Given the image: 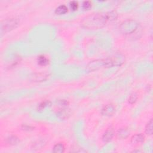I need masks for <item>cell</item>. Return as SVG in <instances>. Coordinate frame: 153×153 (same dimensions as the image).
Here are the masks:
<instances>
[{
    "instance_id": "cell-1",
    "label": "cell",
    "mask_w": 153,
    "mask_h": 153,
    "mask_svg": "<svg viewBox=\"0 0 153 153\" xmlns=\"http://www.w3.org/2000/svg\"><path fill=\"white\" fill-rule=\"evenodd\" d=\"M107 22L105 13H95L84 18L81 21V25L86 29H98L104 27Z\"/></svg>"
},
{
    "instance_id": "cell-2",
    "label": "cell",
    "mask_w": 153,
    "mask_h": 153,
    "mask_svg": "<svg viewBox=\"0 0 153 153\" xmlns=\"http://www.w3.org/2000/svg\"><path fill=\"white\" fill-rule=\"evenodd\" d=\"M139 23L134 19H127L123 21L120 25V31L124 35L134 34L139 28Z\"/></svg>"
},
{
    "instance_id": "cell-3",
    "label": "cell",
    "mask_w": 153,
    "mask_h": 153,
    "mask_svg": "<svg viewBox=\"0 0 153 153\" xmlns=\"http://www.w3.org/2000/svg\"><path fill=\"white\" fill-rule=\"evenodd\" d=\"M105 67H120L125 62V56L121 53H116L105 59Z\"/></svg>"
},
{
    "instance_id": "cell-4",
    "label": "cell",
    "mask_w": 153,
    "mask_h": 153,
    "mask_svg": "<svg viewBox=\"0 0 153 153\" xmlns=\"http://www.w3.org/2000/svg\"><path fill=\"white\" fill-rule=\"evenodd\" d=\"M19 24V20L18 19L13 18L6 19L1 22V31L7 32L15 29Z\"/></svg>"
},
{
    "instance_id": "cell-5",
    "label": "cell",
    "mask_w": 153,
    "mask_h": 153,
    "mask_svg": "<svg viewBox=\"0 0 153 153\" xmlns=\"http://www.w3.org/2000/svg\"><path fill=\"white\" fill-rule=\"evenodd\" d=\"M104 67H105V59H96L92 60L88 63L86 67V70L88 72H93Z\"/></svg>"
},
{
    "instance_id": "cell-6",
    "label": "cell",
    "mask_w": 153,
    "mask_h": 153,
    "mask_svg": "<svg viewBox=\"0 0 153 153\" xmlns=\"http://www.w3.org/2000/svg\"><path fill=\"white\" fill-rule=\"evenodd\" d=\"M48 76L47 72L34 73L29 76V80L33 82H43L47 80Z\"/></svg>"
},
{
    "instance_id": "cell-7",
    "label": "cell",
    "mask_w": 153,
    "mask_h": 153,
    "mask_svg": "<svg viewBox=\"0 0 153 153\" xmlns=\"http://www.w3.org/2000/svg\"><path fill=\"white\" fill-rule=\"evenodd\" d=\"M115 112H116V108L111 104L105 105L101 110V114L107 117L112 116Z\"/></svg>"
},
{
    "instance_id": "cell-8",
    "label": "cell",
    "mask_w": 153,
    "mask_h": 153,
    "mask_svg": "<svg viewBox=\"0 0 153 153\" xmlns=\"http://www.w3.org/2000/svg\"><path fill=\"white\" fill-rule=\"evenodd\" d=\"M114 136V131L112 128H110L106 130L102 135V141L104 142H110Z\"/></svg>"
},
{
    "instance_id": "cell-9",
    "label": "cell",
    "mask_w": 153,
    "mask_h": 153,
    "mask_svg": "<svg viewBox=\"0 0 153 153\" xmlns=\"http://www.w3.org/2000/svg\"><path fill=\"white\" fill-rule=\"evenodd\" d=\"M145 140V136L142 133H137L133 135L131 138V142L133 145L142 143Z\"/></svg>"
},
{
    "instance_id": "cell-10",
    "label": "cell",
    "mask_w": 153,
    "mask_h": 153,
    "mask_svg": "<svg viewBox=\"0 0 153 153\" xmlns=\"http://www.w3.org/2000/svg\"><path fill=\"white\" fill-rule=\"evenodd\" d=\"M130 132L126 127H121L117 133V136L119 139H125L129 137Z\"/></svg>"
},
{
    "instance_id": "cell-11",
    "label": "cell",
    "mask_w": 153,
    "mask_h": 153,
    "mask_svg": "<svg viewBox=\"0 0 153 153\" xmlns=\"http://www.w3.org/2000/svg\"><path fill=\"white\" fill-rule=\"evenodd\" d=\"M57 115L59 118L61 119H65L70 115V110L67 107L60 108L57 112Z\"/></svg>"
},
{
    "instance_id": "cell-12",
    "label": "cell",
    "mask_w": 153,
    "mask_h": 153,
    "mask_svg": "<svg viewBox=\"0 0 153 153\" xmlns=\"http://www.w3.org/2000/svg\"><path fill=\"white\" fill-rule=\"evenodd\" d=\"M105 16L107 22H112L117 20L118 18V14L116 11L112 10L111 11H108L105 13Z\"/></svg>"
},
{
    "instance_id": "cell-13",
    "label": "cell",
    "mask_w": 153,
    "mask_h": 153,
    "mask_svg": "<svg viewBox=\"0 0 153 153\" xmlns=\"http://www.w3.org/2000/svg\"><path fill=\"white\" fill-rule=\"evenodd\" d=\"M68 11V8L65 5H60L58 6L55 10V13L58 15H64Z\"/></svg>"
},
{
    "instance_id": "cell-14",
    "label": "cell",
    "mask_w": 153,
    "mask_h": 153,
    "mask_svg": "<svg viewBox=\"0 0 153 153\" xmlns=\"http://www.w3.org/2000/svg\"><path fill=\"white\" fill-rule=\"evenodd\" d=\"M6 141H7V144L11 145H15L19 143V139L17 136H14V135H11V136H8L7 138Z\"/></svg>"
},
{
    "instance_id": "cell-15",
    "label": "cell",
    "mask_w": 153,
    "mask_h": 153,
    "mask_svg": "<svg viewBox=\"0 0 153 153\" xmlns=\"http://www.w3.org/2000/svg\"><path fill=\"white\" fill-rule=\"evenodd\" d=\"M65 146L62 143H58L54 145L53 152L55 153H62L65 151Z\"/></svg>"
},
{
    "instance_id": "cell-16",
    "label": "cell",
    "mask_w": 153,
    "mask_h": 153,
    "mask_svg": "<svg viewBox=\"0 0 153 153\" xmlns=\"http://www.w3.org/2000/svg\"><path fill=\"white\" fill-rule=\"evenodd\" d=\"M38 63L41 66H46L48 63V59L44 56L41 55L38 58Z\"/></svg>"
},
{
    "instance_id": "cell-17",
    "label": "cell",
    "mask_w": 153,
    "mask_h": 153,
    "mask_svg": "<svg viewBox=\"0 0 153 153\" xmlns=\"http://www.w3.org/2000/svg\"><path fill=\"white\" fill-rule=\"evenodd\" d=\"M152 125H153V121L152 119H151L147 123L145 126V132L148 135H152Z\"/></svg>"
},
{
    "instance_id": "cell-18",
    "label": "cell",
    "mask_w": 153,
    "mask_h": 153,
    "mask_svg": "<svg viewBox=\"0 0 153 153\" xmlns=\"http://www.w3.org/2000/svg\"><path fill=\"white\" fill-rule=\"evenodd\" d=\"M51 105V102L49 100H44L41 102L38 105L37 109L38 111H43V109H44L46 107L50 106Z\"/></svg>"
},
{
    "instance_id": "cell-19",
    "label": "cell",
    "mask_w": 153,
    "mask_h": 153,
    "mask_svg": "<svg viewBox=\"0 0 153 153\" xmlns=\"http://www.w3.org/2000/svg\"><path fill=\"white\" fill-rule=\"evenodd\" d=\"M45 145V142L43 140H40V141H37L36 142H35L34 144H33V149H35V150H38V149H41V148L43 147H44V145Z\"/></svg>"
},
{
    "instance_id": "cell-20",
    "label": "cell",
    "mask_w": 153,
    "mask_h": 153,
    "mask_svg": "<svg viewBox=\"0 0 153 153\" xmlns=\"http://www.w3.org/2000/svg\"><path fill=\"white\" fill-rule=\"evenodd\" d=\"M138 98V95H137L136 93H132L129 98V103L131 104H135L137 101Z\"/></svg>"
},
{
    "instance_id": "cell-21",
    "label": "cell",
    "mask_w": 153,
    "mask_h": 153,
    "mask_svg": "<svg viewBox=\"0 0 153 153\" xmlns=\"http://www.w3.org/2000/svg\"><path fill=\"white\" fill-rule=\"evenodd\" d=\"M69 104V102L66 100H59L58 102V106L60 107V108H67Z\"/></svg>"
},
{
    "instance_id": "cell-22",
    "label": "cell",
    "mask_w": 153,
    "mask_h": 153,
    "mask_svg": "<svg viewBox=\"0 0 153 153\" xmlns=\"http://www.w3.org/2000/svg\"><path fill=\"white\" fill-rule=\"evenodd\" d=\"M82 7L84 10H88L92 7V3L88 1H85L83 3Z\"/></svg>"
},
{
    "instance_id": "cell-23",
    "label": "cell",
    "mask_w": 153,
    "mask_h": 153,
    "mask_svg": "<svg viewBox=\"0 0 153 153\" xmlns=\"http://www.w3.org/2000/svg\"><path fill=\"white\" fill-rule=\"evenodd\" d=\"M70 7L71 8V9L74 11L78 9L79 7V3L78 2H76L75 1H72L71 2H70Z\"/></svg>"
},
{
    "instance_id": "cell-24",
    "label": "cell",
    "mask_w": 153,
    "mask_h": 153,
    "mask_svg": "<svg viewBox=\"0 0 153 153\" xmlns=\"http://www.w3.org/2000/svg\"><path fill=\"white\" fill-rule=\"evenodd\" d=\"M23 130H27V131H29V130H32L33 129V127H32L31 126H27V125H25L23 126Z\"/></svg>"
}]
</instances>
